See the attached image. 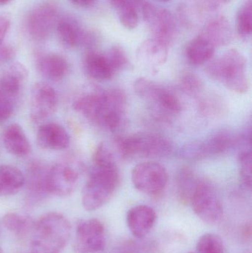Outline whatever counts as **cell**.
Wrapping results in <instances>:
<instances>
[{
	"instance_id": "cell-38",
	"label": "cell",
	"mask_w": 252,
	"mask_h": 253,
	"mask_svg": "<svg viewBox=\"0 0 252 253\" xmlns=\"http://www.w3.org/2000/svg\"><path fill=\"white\" fill-rule=\"evenodd\" d=\"M153 246L149 244L128 242L121 248L123 253H152Z\"/></svg>"
},
{
	"instance_id": "cell-40",
	"label": "cell",
	"mask_w": 252,
	"mask_h": 253,
	"mask_svg": "<svg viewBox=\"0 0 252 253\" xmlns=\"http://www.w3.org/2000/svg\"><path fill=\"white\" fill-rule=\"evenodd\" d=\"M10 27V21L4 15H0V44L4 42V38Z\"/></svg>"
},
{
	"instance_id": "cell-44",
	"label": "cell",
	"mask_w": 252,
	"mask_h": 253,
	"mask_svg": "<svg viewBox=\"0 0 252 253\" xmlns=\"http://www.w3.org/2000/svg\"><path fill=\"white\" fill-rule=\"evenodd\" d=\"M159 1H161V2H167V1H170V0H158Z\"/></svg>"
},
{
	"instance_id": "cell-11",
	"label": "cell",
	"mask_w": 252,
	"mask_h": 253,
	"mask_svg": "<svg viewBox=\"0 0 252 253\" xmlns=\"http://www.w3.org/2000/svg\"><path fill=\"white\" fill-rule=\"evenodd\" d=\"M106 247L105 227L96 218L84 220L77 224L73 243L75 253H97Z\"/></svg>"
},
{
	"instance_id": "cell-4",
	"label": "cell",
	"mask_w": 252,
	"mask_h": 253,
	"mask_svg": "<svg viewBox=\"0 0 252 253\" xmlns=\"http://www.w3.org/2000/svg\"><path fill=\"white\" fill-rule=\"evenodd\" d=\"M119 183L120 175L116 167L96 168L83 188V207L89 211L102 208L110 200Z\"/></svg>"
},
{
	"instance_id": "cell-34",
	"label": "cell",
	"mask_w": 252,
	"mask_h": 253,
	"mask_svg": "<svg viewBox=\"0 0 252 253\" xmlns=\"http://www.w3.org/2000/svg\"><path fill=\"white\" fill-rule=\"evenodd\" d=\"M180 87L188 94L198 96L203 90L201 80L195 74L186 73L180 79Z\"/></svg>"
},
{
	"instance_id": "cell-14",
	"label": "cell",
	"mask_w": 252,
	"mask_h": 253,
	"mask_svg": "<svg viewBox=\"0 0 252 253\" xmlns=\"http://www.w3.org/2000/svg\"><path fill=\"white\" fill-rule=\"evenodd\" d=\"M56 28L59 40L66 47L85 46L90 47L97 42L95 34L85 31L78 21L72 16L59 18Z\"/></svg>"
},
{
	"instance_id": "cell-17",
	"label": "cell",
	"mask_w": 252,
	"mask_h": 253,
	"mask_svg": "<svg viewBox=\"0 0 252 253\" xmlns=\"http://www.w3.org/2000/svg\"><path fill=\"white\" fill-rule=\"evenodd\" d=\"M48 168L41 162H34L30 165L27 178L28 199L30 202H40L50 194L47 187Z\"/></svg>"
},
{
	"instance_id": "cell-26",
	"label": "cell",
	"mask_w": 252,
	"mask_h": 253,
	"mask_svg": "<svg viewBox=\"0 0 252 253\" xmlns=\"http://www.w3.org/2000/svg\"><path fill=\"white\" fill-rule=\"evenodd\" d=\"M25 184V177L20 169L11 165L0 166V197L16 194Z\"/></svg>"
},
{
	"instance_id": "cell-25",
	"label": "cell",
	"mask_w": 252,
	"mask_h": 253,
	"mask_svg": "<svg viewBox=\"0 0 252 253\" xmlns=\"http://www.w3.org/2000/svg\"><path fill=\"white\" fill-rule=\"evenodd\" d=\"M3 141L6 150L13 156L22 157L31 152V144L19 125H11L6 129L3 135Z\"/></svg>"
},
{
	"instance_id": "cell-39",
	"label": "cell",
	"mask_w": 252,
	"mask_h": 253,
	"mask_svg": "<svg viewBox=\"0 0 252 253\" xmlns=\"http://www.w3.org/2000/svg\"><path fill=\"white\" fill-rule=\"evenodd\" d=\"M15 49L10 44L4 42L0 44V64L10 62L15 57Z\"/></svg>"
},
{
	"instance_id": "cell-18",
	"label": "cell",
	"mask_w": 252,
	"mask_h": 253,
	"mask_svg": "<svg viewBox=\"0 0 252 253\" xmlns=\"http://www.w3.org/2000/svg\"><path fill=\"white\" fill-rule=\"evenodd\" d=\"M37 141L41 148L62 150L69 147L71 138L63 126L51 123L40 126L37 132Z\"/></svg>"
},
{
	"instance_id": "cell-9",
	"label": "cell",
	"mask_w": 252,
	"mask_h": 253,
	"mask_svg": "<svg viewBox=\"0 0 252 253\" xmlns=\"http://www.w3.org/2000/svg\"><path fill=\"white\" fill-rule=\"evenodd\" d=\"M241 139L228 131H218L204 141L187 144L182 152L186 159L199 160L207 156L222 154L239 144Z\"/></svg>"
},
{
	"instance_id": "cell-2",
	"label": "cell",
	"mask_w": 252,
	"mask_h": 253,
	"mask_svg": "<svg viewBox=\"0 0 252 253\" xmlns=\"http://www.w3.org/2000/svg\"><path fill=\"white\" fill-rule=\"evenodd\" d=\"M210 78L220 82L232 91L245 93L250 87L247 59L236 49H231L207 67Z\"/></svg>"
},
{
	"instance_id": "cell-21",
	"label": "cell",
	"mask_w": 252,
	"mask_h": 253,
	"mask_svg": "<svg viewBox=\"0 0 252 253\" xmlns=\"http://www.w3.org/2000/svg\"><path fill=\"white\" fill-rule=\"evenodd\" d=\"M201 34L210 40L216 47L229 44L232 40V25L223 16H216L204 26Z\"/></svg>"
},
{
	"instance_id": "cell-30",
	"label": "cell",
	"mask_w": 252,
	"mask_h": 253,
	"mask_svg": "<svg viewBox=\"0 0 252 253\" xmlns=\"http://www.w3.org/2000/svg\"><path fill=\"white\" fill-rule=\"evenodd\" d=\"M198 253H224V245L221 238L215 233H206L197 242Z\"/></svg>"
},
{
	"instance_id": "cell-33",
	"label": "cell",
	"mask_w": 252,
	"mask_h": 253,
	"mask_svg": "<svg viewBox=\"0 0 252 253\" xmlns=\"http://www.w3.org/2000/svg\"><path fill=\"white\" fill-rule=\"evenodd\" d=\"M106 56L115 74L125 69L130 65L127 53L119 46L111 47Z\"/></svg>"
},
{
	"instance_id": "cell-6",
	"label": "cell",
	"mask_w": 252,
	"mask_h": 253,
	"mask_svg": "<svg viewBox=\"0 0 252 253\" xmlns=\"http://www.w3.org/2000/svg\"><path fill=\"white\" fill-rule=\"evenodd\" d=\"M190 203L197 216L204 223L216 224L223 218V205L214 186L209 181H198Z\"/></svg>"
},
{
	"instance_id": "cell-27",
	"label": "cell",
	"mask_w": 252,
	"mask_h": 253,
	"mask_svg": "<svg viewBox=\"0 0 252 253\" xmlns=\"http://www.w3.org/2000/svg\"><path fill=\"white\" fill-rule=\"evenodd\" d=\"M2 223L6 229L14 233L19 239H23L31 234L35 221L26 215L8 212L3 217Z\"/></svg>"
},
{
	"instance_id": "cell-5",
	"label": "cell",
	"mask_w": 252,
	"mask_h": 253,
	"mask_svg": "<svg viewBox=\"0 0 252 253\" xmlns=\"http://www.w3.org/2000/svg\"><path fill=\"white\" fill-rule=\"evenodd\" d=\"M136 94L144 99L159 118L167 119L179 115L182 105L178 96L172 90L148 79H138L134 83Z\"/></svg>"
},
{
	"instance_id": "cell-37",
	"label": "cell",
	"mask_w": 252,
	"mask_h": 253,
	"mask_svg": "<svg viewBox=\"0 0 252 253\" xmlns=\"http://www.w3.org/2000/svg\"><path fill=\"white\" fill-rule=\"evenodd\" d=\"M14 101L0 90V123L7 120L13 114Z\"/></svg>"
},
{
	"instance_id": "cell-22",
	"label": "cell",
	"mask_w": 252,
	"mask_h": 253,
	"mask_svg": "<svg viewBox=\"0 0 252 253\" xmlns=\"http://www.w3.org/2000/svg\"><path fill=\"white\" fill-rule=\"evenodd\" d=\"M84 68L89 77L97 81L110 80L115 74L106 54L99 52L90 51L85 55Z\"/></svg>"
},
{
	"instance_id": "cell-19",
	"label": "cell",
	"mask_w": 252,
	"mask_h": 253,
	"mask_svg": "<svg viewBox=\"0 0 252 253\" xmlns=\"http://www.w3.org/2000/svg\"><path fill=\"white\" fill-rule=\"evenodd\" d=\"M136 56L142 65L147 68H158L167 62L168 46L155 39H149L141 43Z\"/></svg>"
},
{
	"instance_id": "cell-28",
	"label": "cell",
	"mask_w": 252,
	"mask_h": 253,
	"mask_svg": "<svg viewBox=\"0 0 252 253\" xmlns=\"http://www.w3.org/2000/svg\"><path fill=\"white\" fill-rule=\"evenodd\" d=\"M197 183L191 168L185 167L180 169L177 176V193L181 203H190Z\"/></svg>"
},
{
	"instance_id": "cell-32",
	"label": "cell",
	"mask_w": 252,
	"mask_h": 253,
	"mask_svg": "<svg viewBox=\"0 0 252 253\" xmlns=\"http://www.w3.org/2000/svg\"><path fill=\"white\" fill-rule=\"evenodd\" d=\"M96 168H111L116 167L113 155L105 143H101L95 150L93 158Z\"/></svg>"
},
{
	"instance_id": "cell-24",
	"label": "cell",
	"mask_w": 252,
	"mask_h": 253,
	"mask_svg": "<svg viewBox=\"0 0 252 253\" xmlns=\"http://www.w3.org/2000/svg\"><path fill=\"white\" fill-rule=\"evenodd\" d=\"M216 47L200 34L198 37L189 42L185 50L186 59L189 63L198 66L207 63L214 56Z\"/></svg>"
},
{
	"instance_id": "cell-29",
	"label": "cell",
	"mask_w": 252,
	"mask_h": 253,
	"mask_svg": "<svg viewBox=\"0 0 252 253\" xmlns=\"http://www.w3.org/2000/svg\"><path fill=\"white\" fill-rule=\"evenodd\" d=\"M237 32L244 40L251 37L252 33V2L251 0L242 4L238 13L236 19Z\"/></svg>"
},
{
	"instance_id": "cell-36",
	"label": "cell",
	"mask_w": 252,
	"mask_h": 253,
	"mask_svg": "<svg viewBox=\"0 0 252 253\" xmlns=\"http://www.w3.org/2000/svg\"><path fill=\"white\" fill-rule=\"evenodd\" d=\"M110 5L118 12V14L125 12L138 10L143 0H108Z\"/></svg>"
},
{
	"instance_id": "cell-20",
	"label": "cell",
	"mask_w": 252,
	"mask_h": 253,
	"mask_svg": "<svg viewBox=\"0 0 252 253\" xmlns=\"http://www.w3.org/2000/svg\"><path fill=\"white\" fill-rule=\"evenodd\" d=\"M28 77L26 68L21 63H14L0 77V90L13 101L22 90Z\"/></svg>"
},
{
	"instance_id": "cell-13",
	"label": "cell",
	"mask_w": 252,
	"mask_h": 253,
	"mask_svg": "<svg viewBox=\"0 0 252 253\" xmlns=\"http://www.w3.org/2000/svg\"><path fill=\"white\" fill-rule=\"evenodd\" d=\"M59 105V96L53 87L38 82L33 87L31 92V112L32 121L39 123L55 114Z\"/></svg>"
},
{
	"instance_id": "cell-15",
	"label": "cell",
	"mask_w": 252,
	"mask_h": 253,
	"mask_svg": "<svg viewBox=\"0 0 252 253\" xmlns=\"http://www.w3.org/2000/svg\"><path fill=\"white\" fill-rule=\"evenodd\" d=\"M76 171L66 164L59 163L49 169L47 187L50 194L59 197L70 196L78 183Z\"/></svg>"
},
{
	"instance_id": "cell-41",
	"label": "cell",
	"mask_w": 252,
	"mask_h": 253,
	"mask_svg": "<svg viewBox=\"0 0 252 253\" xmlns=\"http://www.w3.org/2000/svg\"><path fill=\"white\" fill-rule=\"evenodd\" d=\"M252 223H248L243 227L241 230V236L246 242H250L252 239Z\"/></svg>"
},
{
	"instance_id": "cell-46",
	"label": "cell",
	"mask_w": 252,
	"mask_h": 253,
	"mask_svg": "<svg viewBox=\"0 0 252 253\" xmlns=\"http://www.w3.org/2000/svg\"></svg>"
},
{
	"instance_id": "cell-23",
	"label": "cell",
	"mask_w": 252,
	"mask_h": 253,
	"mask_svg": "<svg viewBox=\"0 0 252 253\" xmlns=\"http://www.w3.org/2000/svg\"><path fill=\"white\" fill-rule=\"evenodd\" d=\"M36 65L43 77L53 81L63 79L69 69L65 58L55 53L40 55L37 59Z\"/></svg>"
},
{
	"instance_id": "cell-43",
	"label": "cell",
	"mask_w": 252,
	"mask_h": 253,
	"mask_svg": "<svg viewBox=\"0 0 252 253\" xmlns=\"http://www.w3.org/2000/svg\"><path fill=\"white\" fill-rule=\"evenodd\" d=\"M11 0H0V5H4L8 4Z\"/></svg>"
},
{
	"instance_id": "cell-16",
	"label": "cell",
	"mask_w": 252,
	"mask_h": 253,
	"mask_svg": "<svg viewBox=\"0 0 252 253\" xmlns=\"http://www.w3.org/2000/svg\"><path fill=\"white\" fill-rule=\"evenodd\" d=\"M156 219V212L147 205L133 207L127 214V227L138 239H143L150 233Z\"/></svg>"
},
{
	"instance_id": "cell-42",
	"label": "cell",
	"mask_w": 252,
	"mask_h": 253,
	"mask_svg": "<svg viewBox=\"0 0 252 253\" xmlns=\"http://www.w3.org/2000/svg\"><path fill=\"white\" fill-rule=\"evenodd\" d=\"M71 3L81 7H87L93 5L96 0H69Z\"/></svg>"
},
{
	"instance_id": "cell-47",
	"label": "cell",
	"mask_w": 252,
	"mask_h": 253,
	"mask_svg": "<svg viewBox=\"0 0 252 253\" xmlns=\"http://www.w3.org/2000/svg\"></svg>"
},
{
	"instance_id": "cell-10",
	"label": "cell",
	"mask_w": 252,
	"mask_h": 253,
	"mask_svg": "<svg viewBox=\"0 0 252 253\" xmlns=\"http://www.w3.org/2000/svg\"><path fill=\"white\" fill-rule=\"evenodd\" d=\"M59 19L56 7L50 3H43L28 13L25 19V30L33 40L44 41L51 35Z\"/></svg>"
},
{
	"instance_id": "cell-1",
	"label": "cell",
	"mask_w": 252,
	"mask_h": 253,
	"mask_svg": "<svg viewBox=\"0 0 252 253\" xmlns=\"http://www.w3.org/2000/svg\"><path fill=\"white\" fill-rule=\"evenodd\" d=\"M71 225L59 212H47L34 223L31 232V253H60L68 245Z\"/></svg>"
},
{
	"instance_id": "cell-12",
	"label": "cell",
	"mask_w": 252,
	"mask_h": 253,
	"mask_svg": "<svg viewBox=\"0 0 252 253\" xmlns=\"http://www.w3.org/2000/svg\"><path fill=\"white\" fill-rule=\"evenodd\" d=\"M143 16L152 38L169 45L175 34L173 15L167 9L157 7L152 3H145L142 7Z\"/></svg>"
},
{
	"instance_id": "cell-8",
	"label": "cell",
	"mask_w": 252,
	"mask_h": 253,
	"mask_svg": "<svg viewBox=\"0 0 252 253\" xmlns=\"http://www.w3.org/2000/svg\"><path fill=\"white\" fill-rule=\"evenodd\" d=\"M127 99L119 89L104 90L102 103L95 124L108 130L116 131L122 126Z\"/></svg>"
},
{
	"instance_id": "cell-7",
	"label": "cell",
	"mask_w": 252,
	"mask_h": 253,
	"mask_svg": "<svg viewBox=\"0 0 252 253\" xmlns=\"http://www.w3.org/2000/svg\"><path fill=\"white\" fill-rule=\"evenodd\" d=\"M131 179L139 191L149 196H157L167 187L169 177L162 165L147 162L135 166L132 171Z\"/></svg>"
},
{
	"instance_id": "cell-45",
	"label": "cell",
	"mask_w": 252,
	"mask_h": 253,
	"mask_svg": "<svg viewBox=\"0 0 252 253\" xmlns=\"http://www.w3.org/2000/svg\"><path fill=\"white\" fill-rule=\"evenodd\" d=\"M0 253H3L2 251H1V248H0Z\"/></svg>"
},
{
	"instance_id": "cell-3",
	"label": "cell",
	"mask_w": 252,
	"mask_h": 253,
	"mask_svg": "<svg viewBox=\"0 0 252 253\" xmlns=\"http://www.w3.org/2000/svg\"><path fill=\"white\" fill-rule=\"evenodd\" d=\"M117 148L124 160L138 158H162L171 154L173 145L163 135L154 132H139L116 140Z\"/></svg>"
},
{
	"instance_id": "cell-35",
	"label": "cell",
	"mask_w": 252,
	"mask_h": 253,
	"mask_svg": "<svg viewBox=\"0 0 252 253\" xmlns=\"http://www.w3.org/2000/svg\"><path fill=\"white\" fill-rule=\"evenodd\" d=\"M222 102L219 99L213 96L202 98L199 101V108L201 113L204 115H217L223 109L221 107Z\"/></svg>"
},
{
	"instance_id": "cell-31",
	"label": "cell",
	"mask_w": 252,
	"mask_h": 253,
	"mask_svg": "<svg viewBox=\"0 0 252 253\" xmlns=\"http://www.w3.org/2000/svg\"><path fill=\"white\" fill-rule=\"evenodd\" d=\"M240 175L243 185L251 190L252 185V157L251 150H243L238 156Z\"/></svg>"
}]
</instances>
